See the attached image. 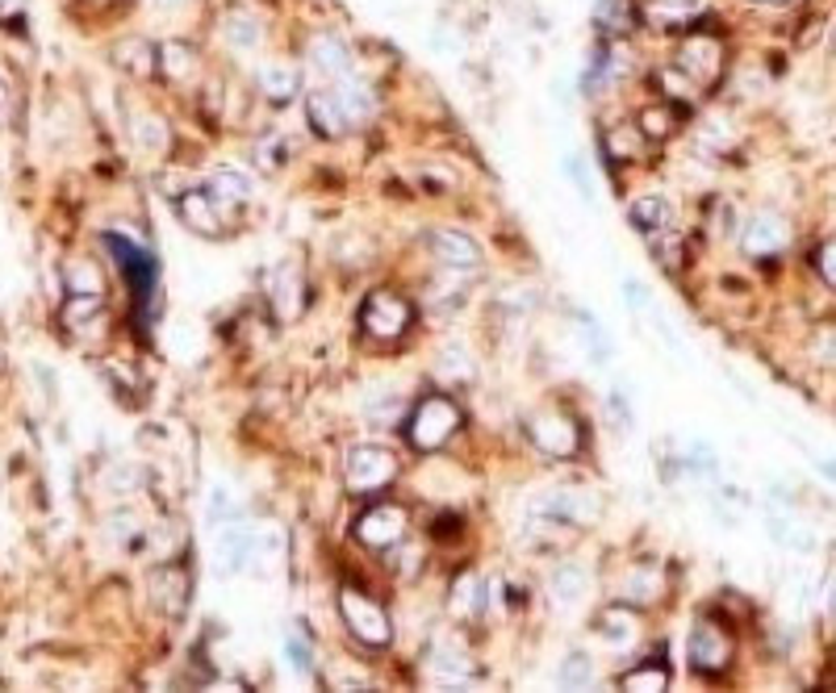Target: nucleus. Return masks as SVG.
Instances as JSON below:
<instances>
[{"label":"nucleus","mask_w":836,"mask_h":693,"mask_svg":"<svg viewBox=\"0 0 836 693\" xmlns=\"http://www.w3.org/2000/svg\"><path fill=\"white\" fill-rule=\"evenodd\" d=\"M160 9H180V4H189V0H155Z\"/></svg>","instance_id":"6e6d98bb"},{"label":"nucleus","mask_w":836,"mask_h":693,"mask_svg":"<svg viewBox=\"0 0 836 693\" xmlns=\"http://www.w3.org/2000/svg\"><path fill=\"white\" fill-rule=\"evenodd\" d=\"M661 593H665V577H661V568H652V564H636V568H627L620 581V602L627 606H636V610H645L652 602H661Z\"/></svg>","instance_id":"6ab92c4d"},{"label":"nucleus","mask_w":836,"mask_h":693,"mask_svg":"<svg viewBox=\"0 0 836 693\" xmlns=\"http://www.w3.org/2000/svg\"><path fill=\"white\" fill-rule=\"evenodd\" d=\"M536 514L544 522H565V527H594L602 518V497L582 484H557L536 497Z\"/></svg>","instance_id":"39448f33"},{"label":"nucleus","mask_w":836,"mask_h":693,"mask_svg":"<svg viewBox=\"0 0 836 693\" xmlns=\"http://www.w3.org/2000/svg\"><path fill=\"white\" fill-rule=\"evenodd\" d=\"M815 267H820V280H824L828 289H836V239L815 247Z\"/></svg>","instance_id":"de8ad7c7"},{"label":"nucleus","mask_w":836,"mask_h":693,"mask_svg":"<svg viewBox=\"0 0 836 693\" xmlns=\"http://www.w3.org/2000/svg\"><path fill=\"white\" fill-rule=\"evenodd\" d=\"M280 652H285V665L294 668L301 681H310V677H314V647L301 640V635H285Z\"/></svg>","instance_id":"a19ab883"},{"label":"nucleus","mask_w":836,"mask_h":693,"mask_svg":"<svg viewBox=\"0 0 836 693\" xmlns=\"http://www.w3.org/2000/svg\"><path fill=\"white\" fill-rule=\"evenodd\" d=\"M176 210H180V222L189 226L192 235H205V239H217V235H222V222L230 214L210 188H189V192L176 201Z\"/></svg>","instance_id":"ddd939ff"},{"label":"nucleus","mask_w":836,"mask_h":693,"mask_svg":"<svg viewBox=\"0 0 836 693\" xmlns=\"http://www.w3.org/2000/svg\"><path fill=\"white\" fill-rule=\"evenodd\" d=\"M573 322H577V335H582V346L594 364H607L611 360V339L602 330V322L594 318L590 310H573Z\"/></svg>","instance_id":"72a5a7b5"},{"label":"nucleus","mask_w":836,"mask_h":693,"mask_svg":"<svg viewBox=\"0 0 836 693\" xmlns=\"http://www.w3.org/2000/svg\"><path fill=\"white\" fill-rule=\"evenodd\" d=\"M285 556V534L276 527H255V543H251V572H272Z\"/></svg>","instance_id":"f704fd0d"},{"label":"nucleus","mask_w":836,"mask_h":693,"mask_svg":"<svg viewBox=\"0 0 836 693\" xmlns=\"http://www.w3.org/2000/svg\"><path fill=\"white\" fill-rule=\"evenodd\" d=\"M222 42L239 54L260 51V47H264V22H260L251 9H226V17H222Z\"/></svg>","instance_id":"aec40b11"},{"label":"nucleus","mask_w":836,"mask_h":693,"mask_svg":"<svg viewBox=\"0 0 836 693\" xmlns=\"http://www.w3.org/2000/svg\"><path fill=\"white\" fill-rule=\"evenodd\" d=\"M305 117H310V130L319 134V138H344L351 130L344 101H339L335 88H310L305 92Z\"/></svg>","instance_id":"dca6fc26"},{"label":"nucleus","mask_w":836,"mask_h":693,"mask_svg":"<svg viewBox=\"0 0 836 693\" xmlns=\"http://www.w3.org/2000/svg\"><path fill=\"white\" fill-rule=\"evenodd\" d=\"M205 188L214 192L226 210H239V205H247V201L255 197V180L247 176L244 167H235V163H217L214 172H210V185Z\"/></svg>","instance_id":"412c9836"},{"label":"nucleus","mask_w":836,"mask_h":693,"mask_svg":"<svg viewBox=\"0 0 836 693\" xmlns=\"http://www.w3.org/2000/svg\"><path fill=\"white\" fill-rule=\"evenodd\" d=\"M251 543H255V522H222L217 527V543H214V572L217 577H239L251 568Z\"/></svg>","instance_id":"1a4fd4ad"},{"label":"nucleus","mask_w":836,"mask_h":693,"mask_svg":"<svg viewBox=\"0 0 836 693\" xmlns=\"http://www.w3.org/2000/svg\"><path fill=\"white\" fill-rule=\"evenodd\" d=\"M63 289H67V297H105V276L92 260H67L63 264Z\"/></svg>","instance_id":"c85d7f7f"},{"label":"nucleus","mask_w":836,"mask_h":693,"mask_svg":"<svg viewBox=\"0 0 836 693\" xmlns=\"http://www.w3.org/2000/svg\"><path fill=\"white\" fill-rule=\"evenodd\" d=\"M590 593V568H582V564H561L552 577H548V602H552V610H577V602Z\"/></svg>","instance_id":"a211bd4d"},{"label":"nucleus","mask_w":836,"mask_h":693,"mask_svg":"<svg viewBox=\"0 0 836 693\" xmlns=\"http://www.w3.org/2000/svg\"><path fill=\"white\" fill-rule=\"evenodd\" d=\"M189 568L185 564H160L151 572V602L160 606L167 618H180L189 610Z\"/></svg>","instance_id":"2eb2a0df"},{"label":"nucleus","mask_w":836,"mask_h":693,"mask_svg":"<svg viewBox=\"0 0 836 693\" xmlns=\"http://www.w3.org/2000/svg\"><path fill=\"white\" fill-rule=\"evenodd\" d=\"M594 677H598V668H594L590 652H569L561 668H557V685L561 690H586V685H594Z\"/></svg>","instance_id":"e433bc0d"},{"label":"nucleus","mask_w":836,"mask_h":693,"mask_svg":"<svg viewBox=\"0 0 836 693\" xmlns=\"http://www.w3.org/2000/svg\"><path fill=\"white\" fill-rule=\"evenodd\" d=\"M707 13V0H652L648 4V26H695Z\"/></svg>","instance_id":"bb28decb"},{"label":"nucleus","mask_w":836,"mask_h":693,"mask_svg":"<svg viewBox=\"0 0 836 693\" xmlns=\"http://www.w3.org/2000/svg\"><path fill=\"white\" fill-rule=\"evenodd\" d=\"M9 113H13V88L0 80V126L9 122Z\"/></svg>","instance_id":"3c124183"},{"label":"nucleus","mask_w":836,"mask_h":693,"mask_svg":"<svg viewBox=\"0 0 836 693\" xmlns=\"http://www.w3.org/2000/svg\"><path fill=\"white\" fill-rule=\"evenodd\" d=\"M607 414H611V423H615V427H620L623 434H627V430H632V423H636V410H632V398L623 393L620 385H615V389L607 393Z\"/></svg>","instance_id":"a18cd8bd"},{"label":"nucleus","mask_w":836,"mask_h":693,"mask_svg":"<svg viewBox=\"0 0 836 693\" xmlns=\"http://www.w3.org/2000/svg\"><path fill=\"white\" fill-rule=\"evenodd\" d=\"M627 222L640 230V235H661V230H670L674 226V214H670V201L665 197H657V192H645V197H636L632 205H627Z\"/></svg>","instance_id":"393cba45"},{"label":"nucleus","mask_w":836,"mask_h":693,"mask_svg":"<svg viewBox=\"0 0 836 693\" xmlns=\"http://www.w3.org/2000/svg\"><path fill=\"white\" fill-rule=\"evenodd\" d=\"M828 618H836V589H833V597H828Z\"/></svg>","instance_id":"4d7b16f0"},{"label":"nucleus","mask_w":836,"mask_h":693,"mask_svg":"<svg viewBox=\"0 0 836 693\" xmlns=\"http://www.w3.org/2000/svg\"><path fill=\"white\" fill-rule=\"evenodd\" d=\"M686 656H690V665L699 668V672L720 677V672L732 665V656H736V643H732L728 627H720L715 618H699V622L690 627Z\"/></svg>","instance_id":"423d86ee"},{"label":"nucleus","mask_w":836,"mask_h":693,"mask_svg":"<svg viewBox=\"0 0 836 693\" xmlns=\"http://www.w3.org/2000/svg\"><path fill=\"white\" fill-rule=\"evenodd\" d=\"M565 172L573 176V185H577V192L590 201L594 197V185H590V172H582V160H565Z\"/></svg>","instance_id":"8fccbe9b"},{"label":"nucleus","mask_w":836,"mask_h":693,"mask_svg":"<svg viewBox=\"0 0 836 693\" xmlns=\"http://www.w3.org/2000/svg\"><path fill=\"white\" fill-rule=\"evenodd\" d=\"M815 346H833V355H824V364H836V335H824Z\"/></svg>","instance_id":"864d4df0"},{"label":"nucleus","mask_w":836,"mask_h":693,"mask_svg":"<svg viewBox=\"0 0 836 693\" xmlns=\"http://www.w3.org/2000/svg\"><path fill=\"white\" fill-rule=\"evenodd\" d=\"M460 418L464 414H460V405L448 393H427V398L414 401V410L405 414V443L423 455L439 452L460 430Z\"/></svg>","instance_id":"f257e3e1"},{"label":"nucleus","mask_w":836,"mask_h":693,"mask_svg":"<svg viewBox=\"0 0 836 693\" xmlns=\"http://www.w3.org/2000/svg\"><path fill=\"white\" fill-rule=\"evenodd\" d=\"M749 4H774V0H749Z\"/></svg>","instance_id":"13d9d810"},{"label":"nucleus","mask_w":836,"mask_h":693,"mask_svg":"<svg viewBox=\"0 0 836 693\" xmlns=\"http://www.w3.org/2000/svg\"><path fill=\"white\" fill-rule=\"evenodd\" d=\"M786 242H790V226H786V217L778 214H749L745 217V226H740V251L745 255H753V260H770V255H778L786 251Z\"/></svg>","instance_id":"9d476101"},{"label":"nucleus","mask_w":836,"mask_h":693,"mask_svg":"<svg viewBox=\"0 0 836 693\" xmlns=\"http://www.w3.org/2000/svg\"><path fill=\"white\" fill-rule=\"evenodd\" d=\"M339 614H344V627L351 631V640H360L364 647H389V640H394L389 610L380 602H373L364 589H339Z\"/></svg>","instance_id":"7ed1b4c3"},{"label":"nucleus","mask_w":836,"mask_h":693,"mask_svg":"<svg viewBox=\"0 0 836 693\" xmlns=\"http://www.w3.org/2000/svg\"><path fill=\"white\" fill-rule=\"evenodd\" d=\"M439 376L444 380H469L473 376V360L464 355V346H444L439 351Z\"/></svg>","instance_id":"c03bdc74"},{"label":"nucleus","mask_w":836,"mask_h":693,"mask_svg":"<svg viewBox=\"0 0 836 693\" xmlns=\"http://www.w3.org/2000/svg\"><path fill=\"white\" fill-rule=\"evenodd\" d=\"M527 439L540 448L544 455H557V459H569V455L582 452V430L573 418H565L561 410H540L527 418Z\"/></svg>","instance_id":"6e6552de"},{"label":"nucleus","mask_w":836,"mask_h":693,"mask_svg":"<svg viewBox=\"0 0 836 693\" xmlns=\"http://www.w3.org/2000/svg\"><path fill=\"white\" fill-rule=\"evenodd\" d=\"M623 297H627V305H632V310H652V297L645 293V285H640V280H623Z\"/></svg>","instance_id":"09e8293b"},{"label":"nucleus","mask_w":836,"mask_h":693,"mask_svg":"<svg viewBox=\"0 0 836 693\" xmlns=\"http://www.w3.org/2000/svg\"><path fill=\"white\" fill-rule=\"evenodd\" d=\"M820 472H824L828 480H836V459H824V464H820Z\"/></svg>","instance_id":"5fc2aeb1"},{"label":"nucleus","mask_w":836,"mask_h":693,"mask_svg":"<svg viewBox=\"0 0 836 693\" xmlns=\"http://www.w3.org/2000/svg\"><path fill=\"white\" fill-rule=\"evenodd\" d=\"M402 472L394 448L385 443H355L344 455V480H348L351 493H385Z\"/></svg>","instance_id":"f03ea898"},{"label":"nucleus","mask_w":836,"mask_h":693,"mask_svg":"<svg viewBox=\"0 0 836 693\" xmlns=\"http://www.w3.org/2000/svg\"><path fill=\"white\" fill-rule=\"evenodd\" d=\"M594 631H598L602 640L620 643V647H632L636 635H640V614H636V606H627V602L607 606V610L594 618Z\"/></svg>","instance_id":"5701e85b"},{"label":"nucleus","mask_w":836,"mask_h":693,"mask_svg":"<svg viewBox=\"0 0 836 693\" xmlns=\"http://www.w3.org/2000/svg\"><path fill=\"white\" fill-rule=\"evenodd\" d=\"M205 518L214 522V531L222 527V522H235V518H244V502H239V493H235V484H230V480H217L214 489H210Z\"/></svg>","instance_id":"c9c22d12"},{"label":"nucleus","mask_w":836,"mask_h":693,"mask_svg":"<svg viewBox=\"0 0 836 693\" xmlns=\"http://www.w3.org/2000/svg\"><path fill=\"white\" fill-rule=\"evenodd\" d=\"M197 51H192L189 42H163L160 47V76L163 80H172V84H185V80H192L197 76Z\"/></svg>","instance_id":"c756f323"},{"label":"nucleus","mask_w":836,"mask_h":693,"mask_svg":"<svg viewBox=\"0 0 836 693\" xmlns=\"http://www.w3.org/2000/svg\"><path fill=\"white\" fill-rule=\"evenodd\" d=\"M410 322H414V310L394 289H377V293L364 297V305H360V330L369 339H377V343H398L410 330Z\"/></svg>","instance_id":"20e7f679"},{"label":"nucleus","mask_w":836,"mask_h":693,"mask_svg":"<svg viewBox=\"0 0 836 693\" xmlns=\"http://www.w3.org/2000/svg\"><path fill=\"white\" fill-rule=\"evenodd\" d=\"M17 9H26V0H0V17H13Z\"/></svg>","instance_id":"603ef678"},{"label":"nucleus","mask_w":836,"mask_h":693,"mask_svg":"<svg viewBox=\"0 0 836 693\" xmlns=\"http://www.w3.org/2000/svg\"><path fill=\"white\" fill-rule=\"evenodd\" d=\"M598 22L607 34H627L632 22H636V9H632V0H607V9L598 13Z\"/></svg>","instance_id":"79ce46f5"},{"label":"nucleus","mask_w":836,"mask_h":693,"mask_svg":"<svg viewBox=\"0 0 836 693\" xmlns=\"http://www.w3.org/2000/svg\"><path fill=\"white\" fill-rule=\"evenodd\" d=\"M335 92H339V101H344V113H348L351 126H355V122H369V117L377 113V92H373L369 84H360V80H351V76H344Z\"/></svg>","instance_id":"2f4dec72"},{"label":"nucleus","mask_w":836,"mask_h":693,"mask_svg":"<svg viewBox=\"0 0 836 693\" xmlns=\"http://www.w3.org/2000/svg\"><path fill=\"white\" fill-rule=\"evenodd\" d=\"M620 685L623 690H670V668L665 665H652V660H645L640 668H632V672H623L620 677Z\"/></svg>","instance_id":"4c0bfd02"},{"label":"nucleus","mask_w":836,"mask_h":693,"mask_svg":"<svg viewBox=\"0 0 836 693\" xmlns=\"http://www.w3.org/2000/svg\"><path fill=\"white\" fill-rule=\"evenodd\" d=\"M657 84L665 88V101H674V105H682V101L690 105V101L699 97V84L690 80L682 67H661V72H657Z\"/></svg>","instance_id":"58836bf2"},{"label":"nucleus","mask_w":836,"mask_h":693,"mask_svg":"<svg viewBox=\"0 0 836 693\" xmlns=\"http://www.w3.org/2000/svg\"><path fill=\"white\" fill-rule=\"evenodd\" d=\"M765 527H770V534H774V543L786 547V552H799V556H803V552L815 547V534H811L795 514H770Z\"/></svg>","instance_id":"7c9ffc66"},{"label":"nucleus","mask_w":836,"mask_h":693,"mask_svg":"<svg viewBox=\"0 0 836 693\" xmlns=\"http://www.w3.org/2000/svg\"><path fill=\"white\" fill-rule=\"evenodd\" d=\"M138 531H142V522H138L135 514H126V509H122V514H109L105 534L113 539V543H130Z\"/></svg>","instance_id":"49530a36"},{"label":"nucleus","mask_w":836,"mask_h":693,"mask_svg":"<svg viewBox=\"0 0 836 693\" xmlns=\"http://www.w3.org/2000/svg\"><path fill=\"white\" fill-rule=\"evenodd\" d=\"M640 134L648 142H665L670 134H677V105L674 101H657V105L640 109Z\"/></svg>","instance_id":"473e14b6"},{"label":"nucleus","mask_w":836,"mask_h":693,"mask_svg":"<svg viewBox=\"0 0 836 693\" xmlns=\"http://www.w3.org/2000/svg\"><path fill=\"white\" fill-rule=\"evenodd\" d=\"M269 297H272V314L280 322H294L305 310V293H301V272L294 264L272 267L269 276Z\"/></svg>","instance_id":"f3484780"},{"label":"nucleus","mask_w":836,"mask_h":693,"mask_svg":"<svg viewBox=\"0 0 836 693\" xmlns=\"http://www.w3.org/2000/svg\"><path fill=\"white\" fill-rule=\"evenodd\" d=\"M113 59H117V67H126L138 80L160 76V47L147 42V38H122V42L113 47Z\"/></svg>","instance_id":"4be33fe9"},{"label":"nucleus","mask_w":836,"mask_h":693,"mask_svg":"<svg viewBox=\"0 0 836 693\" xmlns=\"http://www.w3.org/2000/svg\"><path fill=\"white\" fill-rule=\"evenodd\" d=\"M405 527H410L405 506H398V502H377V506H369L355 518V539H360L364 547H373V552H389V547H398L405 539Z\"/></svg>","instance_id":"0eeeda50"},{"label":"nucleus","mask_w":836,"mask_h":693,"mask_svg":"<svg viewBox=\"0 0 836 693\" xmlns=\"http://www.w3.org/2000/svg\"><path fill=\"white\" fill-rule=\"evenodd\" d=\"M677 67L690 76L695 84H711L724 67V42L711 34H690L677 51Z\"/></svg>","instance_id":"9b49d317"},{"label":"nucleus","mask_w":836,"mask_h":693,"mask_svg":"<svg viewBox=\"0 0 836 693\" xmlns=\"http://www.w3.org/2000/svg\"><path fill=\"white\" fill-rule=\"evenodd\" d=\"M427 247H432L435 264L448 267V272H473L482 264V247L477 239H469L464 230H452V226H439L427 235Z\"/></svg>","instance_id":"4468645a"},{"label":"nucleus","mask_w":836,"mask_h":693,"mask_svg":"<svg viewBox=\"0 0 836 693\" xmlns=\"http://www.w3.org/2000/svg\"><path fill=\"white\" fill-rule=\"evenodd\" d=\"M101 314H105V297H67V305H63V322L72 330H84L88 322H97Z\"/></svg>","instance_id":"ea45409f"},{"label":"nucleus","mask_w":836,"mask_h":693,"mask_svg":"<svg viewBox=\"0 0 836 693\" xmlns=\"http://www.w3.org/2000/svg\"><path fill=\"white\" fill-rule=\"evenodd\" d=\"M130 138L138 142V151H151V155H163L172 147L167 122H163L160 113H147V109L130 113Z\"/></svg>","instance_id":"cd10ccee"},{"label":"nucleus","mask_w":836,"mask_h":693,"mask_svg":"<svg viewBox=\"0 0 836 693\" xmlns=\"http://www.w3.org/2000/svg\"><path fill=\"white\" fill-rule=\"evenodd\" d=\"M305 63L323 76V80H344V76H351V67H355V59H351V47L339 38V34H330V29H323V34H314L310 42H305Z\"/></svg>","instance_id":"f8f14e48"},{"label":"nucleus","mask_w":836,"mask_h":693,"mask_svg":"<svg viewBox=\"0 0 836 693\" xmlns=\"http://www.w3.org/2000/svg\"><path fill=\"white\" fill-rule=\"evenodd\" d=\"M255 80H260V88H264V97L276 101V105H289V101L297 97V88H301V80H297V67L294 63H285V59H269V63H260Z\"/></svg>","instance_id":"a878e982"},{"label":"nucleus","mask_w":836,"mask_h":693,"mask_svg":"<svg viewBox=\"0 0 836 693\" xmlns=\"http://www.w3.org/2000/svg\"><path fill=\"white\" fill-rule=\"evenodd\" d=\"M432 665H435L439 677H452V681H464V677L473 672V665L464 660V652H460V647H435Z\"/></svg>","instance_id":"37998d69"},{"label":"nucleus","mask_w":836,"mask_h":693,"mask_svg":"<svg viewBox=\"0 0 836 693\" xmlns=\"http://www.w3.org/2000/svg\"><path fill=\"white\" fill-rule=\"evenodd\" d=\"M486 602H489V585L477 572H464L457 585H452L448 610H452V618H460V622H473V618L486 614Z\"/></svg>","instance_id":"b1692460"}]
</instances>
